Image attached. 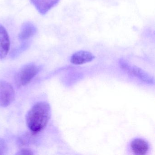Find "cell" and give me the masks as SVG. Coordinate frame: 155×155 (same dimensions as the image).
<instances>
[{
    "instance_id": "cell-1",
    "label": "cell",
    "mask_w": 155,
    "mask_h": 155,
    "mask_svg": "<svg viewBox=\"0 0 155 155\" xmlns=\"http://www.w3.org/2000/svg\"><path fill=\"white\" fill-rule=\"evenodd\" d=\"M51 116V107L46 102L36 103L26 117L27 126L34 133L42 130L47 126Z\"/></svg>"
},
{
    "instance_id": "cell-2",
    "label": "cell",
    "mask_w": 155,
    "mask_h": 155,
    "mask_svg": "<svg viewBox=\"0 0 155 155\" xmlns=\"http://www.w3.org/2000/svg\"><path fill=\"white\" fill-rule=\"evenodd\" d=\"M39 71V67L35 64L25 65L16 75L15 78L16 84L19 87L27 85L35 78Z\"/></svg>"
},
{
    "instance_id": "cell-3",
    "label": "cell",
    "mask_w": 155,
    "mask_h": 155,
    "mask_svg": "<svg viewBox=\"0 0 155 155\" xmlns=\"http://www.w3.org/2000/svg\"><path fill=\"white\" fill-rule=\"evenodd\" d=\"M121 68L130 75L135 76L145 83L152 84L154 83V79L144 71L136 66H131L127 61L121 59L120 61Z\"/></svg>"
},
{
    "instance_id": "cell-4",
    "label": "cell",
    "mask_w": 155,
    "mask_h": 155,
    "mask_svg": "<svg viewBox=\"0 0 155 155\" xmlns=\"http://www.w3.org/2000/svg\"><path fill=\"white\" fill-rule=\"evenodd\" d=\"M15 98V91L11 85L7 81H0V106H9Z\"/></svg>"
},
{
    "instance_id": "cell-5",
    "label": "cell",
    "mask_w": 155,
    "mask_h": 155,
    "mask_svg": "<svg viewBox=\"0 0 155 155\" xmlns=\"http://www.w3.org/2000/svg\"><path fill=\"white\" fill-rule=\"evenodd\" d=\"M10 48L9 36L5 28L0 24V59L4 58Z\"/></svg>"
},
{
    "instance_id": "cell-6",
    "label": "cell",
    "mask_w": 155,
    "mask_h": 155,
    "mask_svg": "<svg viewBox=\"0 0 155 155\" xmlns=\"http://www.w3.org/2000/svg\"><path fill=\"white\" fill-rule=\"evenodd\" d=\"M60 0H31L38 12L43 15L48 12Z\"/></svg>"
},
{
    "instance_id": "cell-7",
    "label": "cell",
    "mask_w": 155,
    "mask_h": 155,
    "mask_svg": "<svg viewBox=\"0 0 155 155\" xmlns=\"http://www.w3.org/2000/svg\"><path fill=\"white\" fill-rule=\"evenodd\" d=\"M95 58V56L87 51H80L74 53L71 58V62L74 65H82L91 62Z\"/></svg>"
},
{
    "instance_id": "cell-8",
    "label": "cell",
    "mask_w": 155,
    "mask_h": 155,
    "mask_svg": "<svg viewBox=\"0 0 155 155\" xmlns=\"http://www.w3.org/2000/svg\"><path fill=\"white\" fill-rule=\"evenodd\" d=\"M130 148L135 155H144L147 154L149 150V145L145 140L136 138L130 143Z\"/></svg>"
},
{
    "instance_id": "cell-9",
    "label": "cell",
    "mask_w": 155,
    "mask_h": 155,
    "mask_svg": "<svg viewBox=\"0 0 155 155\" xmlns=\"http://www.w3.org/2000/svg\"><path fill=\"white\" fill-rule=\"evenodd\" d=\"M37 28L30 22L24 23L21 29L18 38L22 42L27 41L33 37L37 32Z\"/></svg>"
},
{
    "instance_id": "cell-10",
    "label": "cell",
    "mask_w": 155,
    "mask_h": 155,
    "mask_svg": "<svg viewBox=\"0 0 155 155\" xmlns=\"http://www.w3.org/2000/svg\"><path fill=\"white\" fill-rule=\"evenodd\" d=\"M8 150L7 143L2 139L0 138V155H4Z\"/></svg>"
},
{
    "instance_id": "cell-11",
    "label": "cell",
    "mask_w": 155,
    "mask_h": 155,
    "mask_svg": "<svg viewBox=\"0 0 155 155\" xmlns=\"http://www.w3.org/2000/svg\"><path fill=\"white\" fill-rule=\"evenodd\" d=\"M18 155H33L34 153L30 150L27 149H23L20 150L17 153Z\"/></svg>"
}]
</instances>
